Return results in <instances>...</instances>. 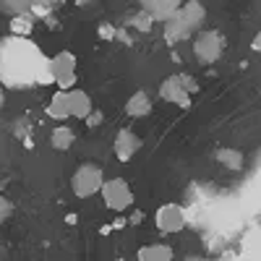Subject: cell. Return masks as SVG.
Returning a JSON list of instances; mask_svg holds the SVG:
<instances>
[{
  "label": "cell",
  "mask_w": 261,
  "mask_h": 261,
  "mask_svg": "<svg viewBox=\"0 0 261 261\" xmlns=\"http://www.w3.org/2000/svg\"><path fill=\"white\" fill-rule=\"evenodd\" d=\"M204 18H206V8L199 3V0H188L183 8H178L175 13H170L165 18V39L170 42V45H175V42L191 37L204 24Z\"/></svg>",
  "instance_id": "cell-1"
},
{
  "label": "cell",
  "mask_w": 261,
  "mask_h": 261,
  "mask_svg": "<svg viewBox=\"0 0 261 261\" xmlns=\"http://www.w3.org/2000/svg\"><path fill=\"white\" fill-rule=\"evenodd\" d=\"M222 50H225V37L214 29H206L196 37L193 42V53H196V60L201 65H212L222 58Z\"/></svg>",
  "instance_id": "cell-2"
},
{
  "label": "cell",
  "mask_w": 261,
  "mask_h": 261,
  "mask_svg": "<svg viewBox=\"0 0 261 261\" xmlns=\"http://www.w3.org/2000/svg\"><path fill=\"white\" fill-rule=\"evenodd\" d=\"M47 68H50L53 81H58V86L63 92H68L76 84V58H73V53H68V50L58 53L53 60H47Z\"/></svg>",
  "instance_id": "cell-3"
},
{
  "label": "cell",
  "mask_w": 261,
  "mask_h": 261,
  "mask_svg": "<svg viewBox=\"0 0 261 261\" xmlns=\"http://www.w3.org/2000/svg\"><path fill=\"white\" fill-rule=\"evenodd\" d=\"M102 180H105L102 170L97 165H81L71 178V188H73V193L79 196V199H86V196H92L102 188Z\"/></svg>",
  "instance_id": "cell-4"
},
{
  "label": "cell",
  "mask_w": 261,
  "mask_h": 261,
  "mask_svg": "<svg viewBox=\"0 0 261 261\" xmlns=\"http://www.w3.org/2000/svg\"><path fill=\"white\" fill-rule=\"evenodd\" d=\"M102 196L105 204L110 206L113 212H125L130 204H134V193H130L128 183L123 178H113V180H102Z\"/></svg>",
  "instance_id": "cell-5"
},
{
  "label": "cell",
  "mask_w": 261,
  "mask_h": 261,
  "mask_svg": "<svg viewBox=\"0 0 261 261\" xmlns=\"http://www.w3.org/2000/svg\"><path fill=\"white\" fill-rule=\"evenodd\" d=\"M157 227L162 232H180L186 227V212L178 204H165L157 209Z\"/></svg>",
  "instance_id": "cell-6"
},
{
  "label": "cell",
  "mask_w": 261,
  "mask_h": 261,
  "mask_svg": "<svg viewBox=\"0 0 261 261\" xmlns=\"http://www.w3.org/2000/svg\"><path fill=\"white\" fill-rule=\"evenodd\" d=\"M160 94H162V99H167V102H172V105L183 107V110H186V107H191V92L180 84L178 76L165 79V81L160 84Z\"/></svg>",
  "instance_id": "cell-7"
},
{
  "label": "cell",
  "mask_w": 261,
  "mask_h": 261,
  "mask_svg": "<svg viewBox=\"0 0 261 261\" xmlns=\"http://www.w3.org/2000/svg\"><path fill=\"white\" fill-rule=\"evenodd\" d=\"M139 149H141V139H139L130 128H120L118 136H115V157H118L120 162H128Z\"/></svg>",
  "instance_id": "cell-8"
},
{
  "label": "cell",
  "mask_w": 261,
  "mask_h": 261,
  "mask_svg": "<svg viewBox=\"0 0 261 261\" xmlns=\"http://www.w3.org/2000/svg\"><path fill=\"white\" fill-rule=\"evenodd\" d=\"M65 99H68V115L71 118H86L92 113V99H89L86 92L68 89V92H65Z\"/></svg>",
  "instance_id": "cell-9"
},
{
  "label": "cell",
  "mask_w": 261,
  "mask_h": 261,
  "mask_svg": "<svg viewBox=\"0 0 261 261\" xmlns=\"http://www.w3.org/2000/svg\"><path fill=\"white\" fill-rule=\"evenodd\" d=\"M141 8L151 16V18H167L170 13H175L180 8V0H141Z\"/></svg>",
  "instance_id": "cell-10"
},
{
  "label": "cell",
  "mask_w": 261,
  "mask_h": 261,
  "mask_svg": "<svg viewBox=\"0 0 261 261\" xmlns=\"http://www.w3.org/2000/svg\"><path fill=\"white\" fill-rule=\"evenodd\" d=\"M125 113L130 118H144L151 113V99L146 92H136V94H130V99L125 102Z\"/></svg>",
  "instance_id": "cell-11"
},
{
  "label": "cell",
  "mask_w": 261,
  "mask_h": 261,
  "mask_svg": "<svg viewBox=\"0 0 261 261\" xmlns=\"http://www.w3.org/2000/svg\"><path fill=\"white\" fill-rule=\"evenodd\" d=\"M172 256H175V251H172L170 246H165V243H151V246H144L139 251L141 261H170Z\"/></svg>",
  "instance_id": "cell-12"
},
{
  "label": "cell",
  "mask_w": 261,
  "mask_h": 261,
  "mask_svg": "<svg viewBox=\"0 0 261 261\" xmlns=\"http://www.w3.org/2000/svg\"><path fill=\"white\" fill-rule=\"evenodd\" d=\"M73 141H76V134H73L68 125H58V128L53 130V136H50V144H53V149H58V151L71 149Z\"/></svg>",
  "instance_id": "cell-13"
},
{
  "label": "cell",
  "mask_w": 261,
  "mask_h": 261,
  "mask_svg": "<svg viewBox=\"0 0 261 261\" xmlns=\"http://www.w3.org/2000/svg\"><path fill=\"white\" fill-rule=\"evenodd\" d=\"M47 115H50L53 120H65V118H71V115H68V99H65V92H58V94L50 99Z\"/></svg>",
  "instance_id": "cell-14"
},
{
  "label": "cell",
  "mask_w": 261,
  "mask_h": 261,
  "mask_svg": "<svg viewBox=\"0 0 261 261\" xmlns=\"http://www.w3.org/2000/svg\"><path fill=\"white\" fill-rule=\"evenodd\" d=\"M217 160H220L227 170H241L243 167V154L235 149H220L217 151Z\"/></svg>",
  "instance_id": "cell-15"
},
{
  "label": "cell",
  "mask_w": 261,
  "mask_h": 261,
  "mask_svg": "<svg viewBox=\"0 0 261 261\" xmlns=\"http://www.w3.org/2000/svg\"><path fill=\"white\" fill-rule=\"evenodd\" d=\"M32 27H34V21L29 18V13H18L11 18V32L16 37H29L32 34Z\"/></svg>",
  "instance_id": "cell-16"
},
{
  "label": "cell",
  "mask_w": 261,
  "mask_h": 261,
  "mask_svg": "<svg viewBox=\"0 0 261 261\" xmlns=\"http://www.w3.org/2000/svg\"><path fill=\"white\" fill-rule=\"evenodd\" d=\"M29 6H32V0H3V8H8L13 16L27 13V11H29Z\"/></svg>",
  "instance_id": "cell-17"
},
{
  "label": "cell",
  "mask_w": 261,
  "mask_h": 261,
  "mask_svg": "<svg viewBox=\"0 0 261 261\" xmlns=\"http://www.w3.org/2000/svg\"><path fill=\"white\" fill-rule=\"evenodd\" d=\"M130 24H134L136 29H141V32H149V29H151V24H154V18H151V16L144 11V13H136L134 18H130Z\"/></svg>",
  "instance_id": "cell-18"
},
{
  "label": "cell",
  "mask_w": 261,
  "mask_h": 261,
  "mask_svg": "<svg viewBox=\"0 0 261 261\" xmlns=\"http://www.w3.org/2000/svg\"><path fill=\"white\" fill-rule=\"evenodd\" d=\"M102 123V113H89V115H86V125H89V128H97Z\"/></svg>",
  "instance_id": "cell-19"
},
{
  "label": "cell",
  "mask_w": 261,
  "mask_h": 261,
  "mask_svg": "<svg viewBox=\"0 0 261 261\" xmlns=\"http://www.w3.org/2000/svg\"><path fill=\"white\" fill-rule=\"evenodd\" d=\"M178 79H180V84H183V86H186V89H188V92H191V94H193V92H196V89H199V86H196V81H193V79H191V76H178Z\"/></svg>",
  "instance_id": "cell-20"
},
{
  "label": "cell",
  "mask_w": 261,
  "mask_h": 261,
  "mask_svg": "<svg viewBox=\"0 0 261 261\" xmlns=\"http://www.w3.org/2000/svg\"><path fill=\"white\" fill-rule=\"evenodd\" d=\"M113 227H118V230H120V227H125V220H115V222H113Z\"/></svg>",
  "instance_id": "cell-21"
},
{
  "label": "cell",
  "mask_w": 261,
  "mask_h": 261,
  "mask_svg": "<svg viewBox=\"0 0 261 261\" xmlns=\"http://www.w3.org/2000/svg\"><path fill=\"white\" fill-rule=\"evenodd\" d=\"M6 105V92H3V86H0V107Z\"/></svg>",
  "instance_id": "cell-22"
},
{
  "label": "cell",
  "mask_w": 261,
  "mask_h": 261,
  "mask_svg": "<svg viewBox=\"0 0 261 261\" xmlns=\"http://www.w3.org/2000/svg\"><path fill=\"white\" fill-rule=\"evenodd\" d=\"M45 3H55V0H45Z\"/></svg>",
  "instance_id": "cell-23"
}]
</instances>
